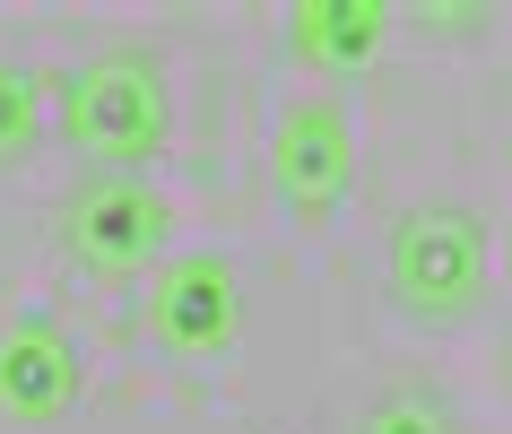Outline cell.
<instances>
[{
    "label": "cell",
    "instance_id": "6da1fadb",
    "mask_svg": "<svg viewBox=\"0 0 512 434\" xmlns=\"http://www.w3.org/2000/svg\"><path fill=\"white\" fill-rule=\"evenodd\" d=\"M486 278H495V244H486L478 209H460V200H426V209H408L382 235V287H391V304L408 322L478 313Z\"/></svg>",
    "mask_w": 512,
    "mask_h": 434
},
{
    "label": "cell",
    "instance_id": "7a4b0ae2",
    "mask_svg": "<svg viewBox=\"0 0 512 434\" xmlns=\"http://www.w3.org/2000/svg\"><path fill=\"white\" fill-rule=\"evenodd\" d=\"M174 131V96L148 53H96L61 87V139L79 148L96 174H139Z\"/></svg>",
    "mask_w": 512,
    "mask_h": 434
},
{
    "label": "cell",
    "instance_id": "3957f363",
    "mask_svg": "<svg viewBox=\"0 0 512 434\" xmlns=\"http://www.w3.org/2000/svg\"><path fill=\"white\" fill-rule=\"evenodd\" d=\"M61 244L79 252L96 278L157 270L165 244H174V209L157 200L148 174H96V183L70 191V209H61Z\"/></svg>",
    "mask_w": 512,
    "mask_h": 434
},
{
    "label": "cell",
    "instance_id": "277c9868",
    "mask_svg": "<svg viewBox=\"0 0 512 434\" xmlns=\"http://www.w3.org/2000/svg\"><path fill=\"white\" fill-rule=\"evenodd\" d=\"M270 191L278 209L322 226L339 217V200L356 191V122L339 96H304V105L278 113V139H270Z\"/></svg>",
    "mask_w": 512,
    "mask_h": 434
},
{
    "label": "cell",
    "instance_id": "5b68a950",
    "mask_svg": "<svg viewBox=\"0 0 512 434\" xmlns=\"http://www.w3.org/2000/svg\"><path fill=\"white\" fill-rule=\"evenodd\" d=\"M148 330L174 365H217L243 330V278L226 252H174L157 261V304H148Z\"/></svg>",
    "mask_w": 512,
    "mask_h": 434
},
{
    "label": "cell",
    "instance_id": "8992f818",
    "mask_svg": "<svg viewBox=\"0 0 512 434\" xmlns=\"http://www.w3.org/2000/svg\"><path fill=\"white\" fill-rule=\"evenodd\" d=\"M79 408V348L61 339L44 313L0 322V417L18 426H53Z\"/></svg>",
    "mask_w": 512,
    "mask_h": 434
},
{
    "label": "cell",
    "instance_id": "52a82bcc",
    "mask_svg": "<svg viewBox=\"0 0 512 434\" xmlns=\"http://www.w3.org/2000/svg\"><path fill=\"white\" fill-rule=\"evenodd\" d=\"M287 35L313 70H365L391 35V9L382 0H296L287 9Z\"/></svg>",
    "mask_w": 512,
    "mask_h": 434
},
{
    "label": "cell",
    "instance_id": "ba28073f",
    "mask_svg": "<svg viewBox=\"0 0 512 434\" xmlns=\"http://www.w3.org/2000/svg\"><path fill=\"white\" fill-rule=\"evenodd\" d=\"M53 131V87H44V70H27V61H0V165L35 157V139Z\"/></svg>",
    "mask_w": 512,
    "mask_h": 434
},
{
    "label": "cell",
    "instance_id": "9c48e42d",
    "mask_svg": "<svg viewBox=\"0 0 512 434\" xmlns=\"http://www.w3.org/2000/svg\"><path fill=\"white\" fill-rule=\"evenodd\" d=\"M356 434H460V426H452V408L434 400V391H382Z\"/></svg>",
    "mask_w": 512,
    "mask_h": 434
}]
</instances>
